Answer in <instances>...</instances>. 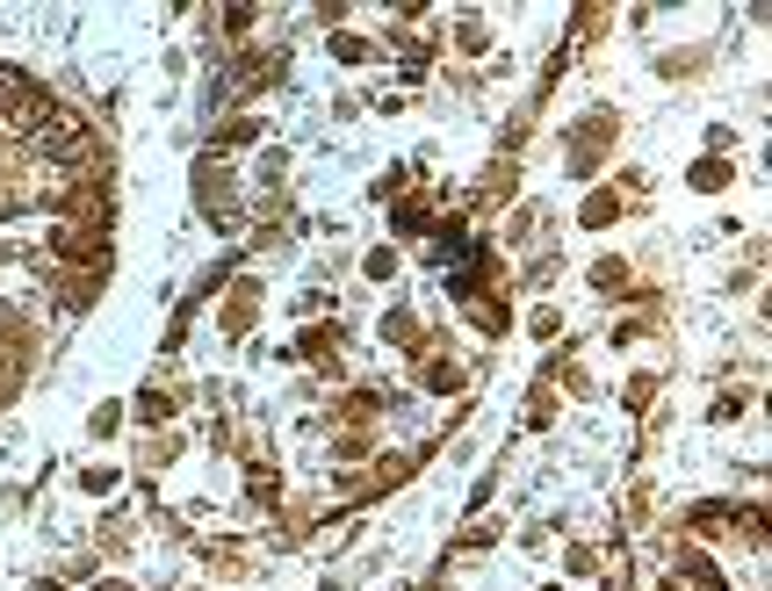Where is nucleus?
<instances>
[{
    "label": "nucleus",
    "mask_w": 772,
    "mask_h": 591,
    "mask_svg": "<svg viewBox=\"0 0 772 591\" xmlns=\"http://www.w3.org/2000/svg\"><path fill=\"white\" fill-rule=\"evenodd\" d=\"M188 188H195V203H203V217L217 224V232H238V180H232V159H217V151H203L195 159V174H188Z\"/></svg>",
    "instance_id": "f257e3e1"
},
{
    "label": "nucleus",
    "mask_w": 772,
    "mask_h": 591,
    "mask_svg": "<svg viewBox=\"0 0 772 591\" xmlns=\"http://www.w3.org/2000/svg\"><path fill=\"white\" fill-rule=\"evenodd\" d=\"M412 390H427V397H462V390H469V368L448 354L441 339H433V332H427V346L412 354Z\"/></svg>",
    "instance_id": "f03ea898"
},
{
    "label": "nucleus",
    "mask_w": 772,
    "mask_h": 591,
    "mask_svg": "<svg viewBox=\"0 0 772 591\" xmlns=\"http://www.w3.org/2000/svg\"><path fill=\"white\" fill-rule=\"evenodd\" d=\"M340 346H346V325H340V317H317V325L296 332V346H290V354H296V361H311V368L325 375V383H340Z\"/></svg>",
    "instance_id": "7ed1b4c3"
},
{
    "label": "nucleus",
    "mask_w": 772,
    "mask_h": 591,
    "mask_svg": "<svg viewBox=\"0 0 772 591\" xmlns=\"http://www.w3.org/2000/svg\"><path fill=\"white\" fill-rule=\"evenodd\" d=\"M261 282H253V275H232V282H224V303H217V332H224V339H246V332L253 325H261Z\"/></svg>",
    "instance_id": "20e7f679"
},
{
    "label": "nucleus",
    "mask_w": 772,
    "mask_h": 591,
    "mask_svg": "<svg viewBox=\"0 0 772 591\" xmlns=\"http://www.w3.org/2000/svg\"><path fill=\"white\" fill-rule=\"evenodd\" d=\"M180 404H188V383H174V375H166V383H145L138 397L124 404V412L138 418L145 433H166V426H174V418H180Z\"/></svg>",
    "instance_id": "39448f33"
},
{
    "label": "nucleus",
    "mask_w": 772,
    "mask_h": 591,
    "mask_svg": "<svg viewBox=\"0 0 772 591\" xmlns=\"http://www.w3.org/2000/svg\"><path fill=\"white\" fill-rule=\"evenodd\" d=\"M614 138H620V116L614 109H585L578 116V124H570L564 130V159H599V166H607V151H614Z\"/></svg>",
    "instance_id": "423d86ee"
},
{
    "label": "nucleus",
    "mask_w": 772,
    "mask_h": 591,
    "mask_svg": "<svg viewBox=\"0 0 772 591\" xmlns=\"http://www.w3.org/2000/svg\"><path fill=\"white\" fill-rule=\"evenodd\" d=\"M375 418H383V397H375L369 383H346L340 404H332V433H369Z\"/></svg>",
    "instance_id": "0eeeda50"
},
{
    "label": "nucleus",
    "mask_w": 772,
    "mask_h": 591,
    "mask_svg": "<svg viewBox=\"0 0 772 591\" xmlns=\"http://www.w3.org/2000/svg\"><path fill=\"white\" fill-rule=\"evenodd\" d=\"M375 339L398 346V354H419V346H427V317H419L412 303H390V311L375 317Z\"/></svg>",
    "instance_id": "6e6552de"
},
{
    "label": "nucleus",
    "mask_w": 772,
    "mask_h": 591,
    "mask_svg": "<svg viewBox=\"0 0 772 591\" xmlns=\"http://www.w3.org/2000/svg\"><path fill=\"white\" fill-rule=\"evenodd\" d=\"M730 512H736V498H693L686 505V541H730Z\"/></svg>",
    "instance_id": "1a4fd4ad"
},
{
    "label": "nucleus",
    "mask_w": 772,
    "mask_h": 591,
    "mask_svg": "<svg viewBox=\"0 0 772 591\" xmlns=\"http://www.w3.org/2000/svg\"><path fill=\"white\" fill-rule=\"evenodd\" d=\"M512 195H520V166H512L506 151H498V159L483 166V180H477V203H469V209H483V217H491V209H506V203H512Z\"/></svg>",
    "instance_id": "9d476101"
},
{
    "label": "nucleus",
    "mask_w": 772,
    "mask_h": 591,
    "mask_svg": "<svg viewBox=\"0 0 772 591\" xmlns=\"http://www.w3.org/2000/svg\"><path fill=\"white\" fill-rule=\"evenodd\" d=\"M195 563L217 570V578H246V570H253V549H246L238 534H217V541H195Z\"/></svg>",
    "instance_id": "9b49d317"
},
{
    "label": "nucleus",
    "mask_w": 772,
    "mask_h": 591,
    "mask_svg": "<svg viewBox=\"0 0 772 591\" xmlns=\"http://www.w3.org/2000/svg\"><path fill=\"white\" fill-rule=\"evenodd\" d=\"M325 58L340 72H361V66H375V58H383V37H361V29H332L325 37Z\"/></svg>",
    "instance_id": "f8f14e48"
},
{
    "label": "nucleus",
    "mask_w": 772,
    "mask_h": 591,
    "mask_svg": "<svg viewBox=\"0 0 772 591\" xmlns=\"http://www.w3.org/2000/svg\"><path fill=\"white\" fill-rule=\"evenodd\" d=\"M462 317H469V332H483V339H506V332H512V303H506V289L469 296V303H462Z\"/></svg>",
    "instance_id": "ddd939ff"
},
{
    "label": "nucleus",
    "mask_w": 772,
    "mask_h": 591,
    "mask_svg": "<svg viewBox=\"0 0 772 591\" xmlns=\"http://www.w3.org/2000/svg\"><path fill=\"white\" fill-rule=\"evenodd\" d=\"M585 289L593 296H635V260L628 253H599V260L585 267Z\"/></svg>",
    "instance_id": "4468645a"
},
{
    "label": "nucleus",
    "mask_w": 772,
    "mask_h": 591,
    "mask_svg": "<svg viewBox=\"0 0 772 591\" xmlns=\"http://www.w3.org/2000/svg\"><path fill=\"white\" fill-rule=\"evenodd\" d=\"M412 469H419V454H398V447L383 454V447H375V454H369V469H361V483H369V498H390L404 476H412Z\"/></svg>",
    "instance_id": "2eb2a0df"
},
{
    "label": "nucleus",
    "mask_w": 772,
    "mask_h": 591,
    "mask_svg": "<svg viewBox=\"0 0 772 591\" xmlns=\"http://www.w3.org/2000/svg\"><path fill=\"white\" fill-rule=\"evenodd\" d=\"M427 253H433V267H462V260H469V217L433 224V232H427Z\"/></svg>",
    "instance_id": "dca6fc26"
},
{
    "label": "nucleus",
    "mask_w": 772,
    "mask_h": 591,
    "mask_svg": "<svg viewBox=\"0 0 772 591\" xmlns=\"http://www.w3.org/2000/svg\"><path fill=\"white\" fill-rule=\"evenodd\" d=\"M253 145H261V116H224V124L217 130H209V151H217V159H232V151H253Z\"/></svg>",
    "instance_id": "f3484780"
},
{
    "label": "nucleus",
    "mask_w": 772,
    "mask_h": 591,
    "mask_svg": "<svg viewBox=\"0 0 772 591\" xmlns=\"http://www.w3.org/2000/svg\"><path fill=\"white\" fill-rule=\"evenodd\" d=\"M686 188H693V195H730V188H736V159H715V151H701V159L686 166Z\"/></svg>",
    "instance_id": "a211bd4d"
},
{
    "label": "nucleus",
    "mask_w": 772,
    "mask_h": 591,
    "mask_svg": "<svg viewBox=\"0 0 772 591\" xmlns=\"http://www.w3.org/2000/svg\"><path fill=\"white\" fill-rule=\"evenodd\" d=\"M620 217H628L620 188H585V203H578V224H585V232H614Z\"/></svg>",
    "instance_id": "6ab92c4d"
},
{
    "label": "nucleus",
    "mask_w": 772,
    "mask_h": 591,
    "mask_svg": "<svg viewBox=\"0 0 772 591\" xmlns=\"http://www.w3.org/2000/svg\"><path fill=\"white\" fill-rule=\"evenodd\" d=\"M72 491L95 498V505H109V498L124 491V469H116V462H80V469H72Z\"/></svg>",
    "instance_id": "aec40b11"
},
{
    "label": "nucleus",
    "mask_w": 772,
    "mask_h": 591,
    "mask_svg": "<svg viewBox=\"0 0 772 591\" xmlns=\"http://www.w3.org/2000/svg\"><path fill=\"white\" fill-rule=\"evenodd\" d=\"M433 224H441V217H433L427 195H398V203H390V232H398V238H427Z\"/></svg>",
    "instance_id": "412c9836"
},
{
    "label": "nucleus",
    "mask_w": 772,
    "mask_h": 591,
    "mask_svg": "<svg viewBox=\"0 0 772 591\" xmlns=\"http://www.w3.org/2000/svg\"><path fill=\"white\" fill-rule=\"evenodd\" d=\"M180 454H188V433H174V426L145 433V441H138V469H174Z\"/></svg>",
    "instance_id": "4be33fe9"
},
{
    "label": "nucleus",
    "mask_w": 772,
    "mask_h": 591,
    "mask_svg": "<svg viewBox=\"0 0 772 591\" xmlns=\"http://www.w3.org/2000/svg\"><path fill=\"white\" fill-rule=\"evenodd\" d=\"M556 412H564V397H556L549 383H535V390L520 397V426H527V433H549V426H556Z\"/></svg>",
    "instance_id": "5701e85b"
},
{
    "label": "nucleus",
    "mask_w": 772,
    "mask_h": 591,
    "mask_svg": "<svg viewBox=\"0 0 772 591\" xmlns=\"http://www.w3.org/2000/svg\"><path fill=\"white\" fill-rule=\"evenodd\" d=\"M130 541H138V526H130V512H101V526H95V549L101 555H130Z\"/></svg>",
    "instance_id": "b1692460"
},
{
    "label": "nucleus",
    "mask_w": 772,
    "mask_h": 591,
    "mask_svg": "<svg viewBox=\"0 0 772 591\" xmlns=\"http://www.w3.org/2000/svg\"><path fill=\"white\" fill-rule=\"evenodd\" d=\"M246 505H261V512H275V505H282V476H275V462H246Z\"/></svg>",
    "instance_id": "393cba45"
},
{
    "label": "nucleus",
    "mask_w": 772,
    "mask_h": 591,
    "mask_svg": "<svg viewBox=\"0 0 772 591\" xmlns=\"http://www.w3.org/2000/svg\"><path fill=\"white\" fill-rule=\"evenodd\" d=\"M498 534H506V520H491V512H477V520L456 534V555H483V549H498Z\"/></svg>",
    "instance_id": "a878e982"
},
{
    "label": "nucleus",
    "mask_w": 772,
    "mask_h": 591,
    "mask_svg": "<svg viewBox=\"0 0 772 591\" xmlns=\"http://www.w3.org/2000/svg\"><path fill=\"white\" fill-rule=\"evenodd\" d=\"M448 43H456L462 58H483V51H491V43H498V29L483 22V14H462V22H456V37H448Z\"/></svg>",
    "instance_id": "bb28decb"
},
{
    "label": "nucleus",
    "mask_w": 772,
    "mask_h": 591,
    "mask_svg": "<svg viewBox=\"0 0 772 591\" xmlns=\"http://www.w3.org/2000/svg\"><path fill=\"white\" fill-rule=\"evenodd\" d=\"M130 426V412H124V397H101L95 412H87V441H116V433Z\"/></svg>",
    "instance_id": "cd10ccee"
},
{
    "label": "nucleus",
    "mask_w": 772,
    "mask_h": 591,
    "mask_svg": "<svg viewBox=\"0 0 772 591\" xmlns=\"http://www.w3.org/2000/svg\"><path fill=\"white\" fill-rule=\"evenodd\" d=\"M751 412V390L736 383V390H715V397H707V426H736V418Z\"/></svg>",
    "instance_id": "c85d7f7f"
},
{
    "label": "nucleus",
    "mask_w": 772,
    "mask_h": 591,
    "mask_svg": "<svg viewBox=\"0 0 772 591\" xmlns=\"http://www.w3.org/2000/svg\"><path fill=\"white\" fill-rule=\"evenodd\" d=\"M332 462H340V469H361V462H369V454H375V433H332Z\"/></svg>",
    "instance_id": "c756f323"
},
{
    "label": "nucleus",
    "mask_w": 772,
    "mask_h": 591,
    "mask_svg": "<svg viewBox=\"0 0 772 591\" xmlns=\"http://www.w3.org/2000/svg\"><path fill=\"white\" fill-rule=\"evenodd\" d=\"M520 325H527V339H564V311H556V303H527V317H520Z\"/></svg>",
    "instance_id": "7c9ffc66"
},
{
    "label": "nucleus",
    "mask_w": 772,
    "mask_h": 591,
    "mask_svg": "<svg viewBox=\"0 0 772 591\" xmlns=\"http://www.w3.org/2000/svg\"><path fill=\"white\" fill-rule=\"evenodd\" d=\"M599 541H564V578H599Z\"/></svg>",
    "instance_id": "2f4dec72"
},
{
    "label": "nucleus",
    "mask_w": 772,
    "mask_h": 591,
    "mask_svg": "<svg viewBox=\"0 0 772 591\" xmlns=\"http://www.w3.org/2000/svg\"><path fill=\"white\" fill-rule=\"evenodd\" d=\"M620 512H628V526H649V512H657V483L635 476V483H628V498H620Z\"/></svg>",
    "instance_id": "473e14b6"
},
{
    "label": "nucleus",
    "mask_w": 772,
    "mask_h": 591,
    "mask_svg": "<svg viewBox=\"0 0 772 591\" xmlns=\"http://www.w3.org/2000/svg\"><path fill=\"white\" fill-rule=\"evenodd\" d=\"M649 397H657V375H649V368H635L628 383H620V412H649Z\"/></svg>",
    "instance_id": "72a5a7b5"
},
{
    "label": "nucleus",
    "mask_w": 772,
    "mask_h": 591,
    "mask_svg": "<svg viewBox=\"0 0 772 591\" xmlns=\"http://www.w3.org/2000/svg\"><path fill=\"white\" fill-rule=\"evenodd\" d=\"M398 246H369V253H361V275H369V282H398Z\"/></svg>",
    "instance_id": "f704fd0d"
},
{
    "label": "nucleus",
    "mask_w": 772,
    "mask_h": 591,
    "mask_svg": "<svg viewBox=\"0 0 772 591\" xmlns=\"http://www.w3.org/2000/svg\"><path fill=\"white\" fill-rule=\"evenodd\" d=\"M527 130H535V101H527V109H512V116H506V130H498V145H506V159H512V151L527 145Z\"/></svg>",
    "instance_id": "c9c22d12"
},
{
    "label": "nucleus",
    "mask_w": 772,
    "mask_h": 591,
    "mask_svg": "<svg viewBox=\"0 0 772 591\" xmlns=\"http://www.w3.org/2000/svg\"><path fill=\"white\" fill-rule=\"evenodd\" d=\"M217 22H224V37H238V43H246L253 29H261V8H217Z\"/></svg>",
    "instance_id": "e433bc0d"
},
{
    "label": "nucleus",
    "mask_w": 772,
    "mask_h": 591,
    "mask_svg": "<svg viewBox=\"0 0 772 591\" xmlns=\"http://www.w3.org/2000/svg\"><path fill=\"white\" fill-rule=\"evenodd\" d=\"M527 238H535V209L512 203V217H506V246H527Z\"/></svg>",
    "instance_id": "4c0bfd02"
},
{
    "label": "nucleus",
    "mask_w": 772,
    "mask_h": 591,
    "mask_svg": "<svg viewBox=\"0 0 772 591\" xmlns=\"http://www.w3.org/2000/svg\"><path fill=\"white\" fill-rule=\"evenodd\" d=\"M701 66H707V51H672L657 72H664V80H686V72H701Z\"/></svg>",
    "instance_id": "58836bf2"
},
{
    "label": "nucleus",
    "mask_w": 772,
    "mask_h": 591,
    "mask_svg": "<svg viewBox=\"0 0 772 591\" xmlns=\"http://www.w3.org/2000/svg\"><path fill=\"white\" fill-rule=\"evenodd\" d=\"M404 195V166H390V174H375V203H398Z\"/></svg>",
    "instance_id": "ea45409f"
},
{
    "label": "nucleus",
    "mask_w": 772,
    "mask_h": 591,
    "mask_svg": "<svg viewBox=\"0 0 772 591\" xmlns=\"http://www.w3.org/2000/svg\"><path fill=\"white\" fill-rule=\"evenodd\" d=\"M22 512H29V491H22V483H8V498H0V520H22Z\"/></svg>",
    "instance_id": "a19ab883"
},
{
    "label": "nucleus",
    "mask_w": 772,
    "mask_h": 591,
    "mask_svg": "<svg viewBox=\"0 0 772 591\" xmlns=\"http://www.w3.org/2000/svg\"><path fill=\"white\" fill-rule=\"evenodd\" d=\"M282 174H290V159H282V151H267V159H261V180H267V188H282Z\"/></svg>",
    "instance_id": "79ce46f5"
},
{
    "label": "nucleus",
    "mask_w": 772,
    "mask_h": 591,
    "mask_svg": "<svg viewBox=\"0 0 772 591\" xmlns=\"http://www.w3.org/2000/svg\"><path fill=\"white\" fill-rule=\"evenodd\" d=\"M87 591H138V584H130V578H95Z\"/></svg>",
    "instance_id": "37998d69"
},
{
    "label": "nucleus",
    "mask_w": 772,
    "mask_h": 591,
    "mask_svg": "<svg viewBox=\"0 0 772 591\" xmlns=\"http://www.w3.org/2000/svg\"><path fill=\"white\" fill-rule=\"evenodd\" d=\"M22 591H72V584H66V578H29Z\"/></svg>",
    "instance_id": "c03bdc74"
},
{
    "label": "nucleus",
    "mask_w": 772,
    "mask_h": 591,
    "mask_svg": "<svg viewBox=\"0 0 772 591\" xmlns=\"http://www.w3.org/2000/svg\"><path fill=\"white\" fill-rule=\"evenodd\" d=\"M535 591H570V584H564V578H549V584H535Z\"/></svg>",
    "instance_id": "a18cd8bd"
},
{
    "label": "nucleus",
    "mask_w": 772,
    "mask_h": 591,
    "mask_svg": "<svg viewBox=\"0 0 772 591\" xmlns=\"http://www.w3.org/2000/svg\"><path fill=\"white\" fill-rule=\"evenodd\" d=\"M188 591H232V584H188Z\"/></svg>",
    "instance_id": "49530a36"
}]
</instances>
